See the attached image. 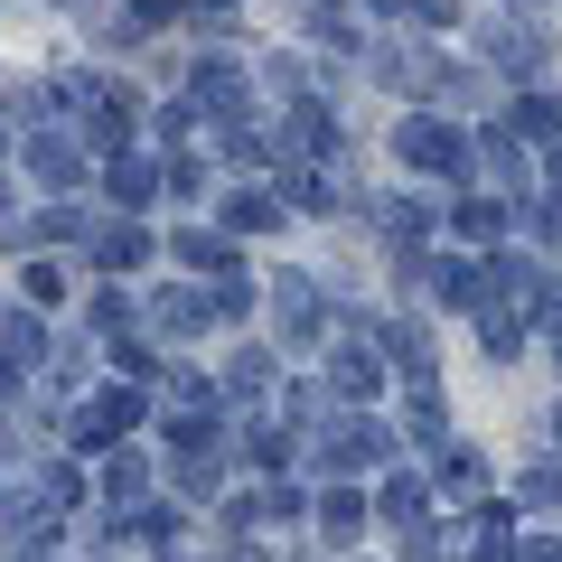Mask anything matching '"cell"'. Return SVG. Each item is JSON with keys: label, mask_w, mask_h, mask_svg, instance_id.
Masks as SVG:
<instances>
[{"label": "cell", "mask_w": 562, "mask_h": 562, "mask_svg": "<svg viewBox=\"0 0 562 562\" xmlns=\"http://www.w3.org/2000/svg\"><path fill=\"white\" fill-rule=\"evenodd\" d=\"M394 150H403L413 169H441V179H460V169H469V140L450 132V122H431V113H413V122H403V132H394Z\"/></svg>", "instance_id": "obj_1"}, {"label": "cell", "mask_w": 562, "mask_h": 562, "mask_svg": "<svg viewBox=\"0 0 562 562\" xmlns=\"http://www.w3.org/2000/svg\"><path fill=\"white\" fill-rule=\"evenodd\" d=\"M272 319H281V338H310V328H319V291H310L301 272H281V291H272Z\"/></svg>", "instance_id": "obj_2"}, {"label": "cell", "mask_w": 562, "mask_h": 562, "mask_svg": "<svg viewBox=\"0 0 562 562\" xmlns=\"http://www.w3.org/2000/svg\"><path fill=\"white\" fill-rule=\"evenodd\" d=\"M487 57H497V76H535V66H543V47L535 38H525V29H487Z\"/></svg>", "instance_id": "obj_3"}, {"label": "cell", "mask_w": 562, "mask_h": 562, "mask_svg": "<svg viewBox=\"0 0 562 562\" xmlns=\"http://www.w3.org/2000/svg\"><path fill=\"white\" fill-rule=\"evenodd\" d=\"M357 525H366V497H357V487H328V497H319V535H328V543H347Z\"/></svg>", "instance_id": "obj_4"}, {"label": "cell", "mask_w": 562, "mask_h": 562, "mask_svg": "<svg viewBox=\"0 0 562 562\" xmlns=\"http://www.w3.org/2000/svg\"><path fill=\"white\" fill-rule=\"evenodd\" d=\"M506 225H516V206H497V198H460V235H469V244H497Z\"/></svg>", "instance_id": "obj_5"}, {"label": "cell", "mask_w": 562, "mask_h": 562, "mask_svg": "<svg viewBox=\"0 0 562 562\" xmlns=\"http://www.w3.org/2000/svg\"><path fill=\"white\" fill-rule=\"evenodd\" d=\"M338 384H347V394H375V384H384L375 347H338Z\"/></svg>", "instance_id": "obj_6"}, {"label": "cell", "mask_w": 562, "mask_h": 562, "mask_svg": "<svg viewBox=\"0 0 562 562\" xmlns=\"http://www.w3.org/2000/svg\"><path fill=\"white\" fill-rule=\"evenodd\" d=\"M272 216H281V206H272V198H254V188H244V198H225V225H244V235H262Z\"/></svg>", "instance_id": "obj_7"}, {"label": "cell", "mask_w": 562, "mask_h": 562, "mask_svg": "<svg viewBox=\"0 0 562 562\" xmlns=\"http://www.w3.org/2000/svg\"><path fill=\"white\" fill-rule=\"evenodd\" d=\"M132 20H150V29H160V20H179V0H132Z\"/></svg>", "instance_id": "obj_8"}, {"label": "cell", "mask_w": 562, "mask_h": 562, "mask_svg": "<svg viewBox=\"0 0 562 562\" xmlns=\"http://www.w3.org/2000/svg\"><path fill=\"white\" fill-rule=\"evenodd\" d=\"M516 562H562V543H525V553Z\"/></svg>", "instance_id": "obj_9"}, {"label": "cell", "mask_w": 562, "mask_h": 562, "mask_svg": "<svg viewBox=\"0 0 562 562\" xmlns=\"http://www.w3.org/2000/svg\"><path fill=\"white\" fill-rule=\"evenodd\" d=\"M553 441H562V403H553Z\"/></svg>", "instance_id": "obj_10"}, {"label": "cell", "mask_w": 562, "mask_h": 562, "mask_svg": "<svg viewBox=\"0 0 562 562\" xmlns=\"http://www.w3.org/2000/svg\"><path fill=\"white\" fill-rule=\"evenodd\" d=\"M553 366H562V328H553Z\"/></svg>", "instance_id": "obj_11"}, {"label": "cell", "mask_w": 562, "mask_h": 562, "mask_svg": "<svg viewBox=\"0 0 562 562\" xmlns=\"http://www.w3.org/2000/svg\"><path fill=\"white\" fill-rule=\"evenodd\" d=\"M216 10H235V0H216Z\"/></svg>", "instance_id": "obj_12"}]
</instances>
